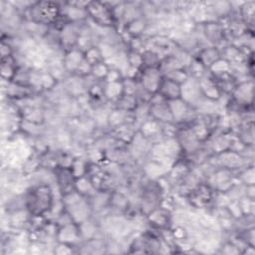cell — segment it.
<instances>
[{"instance_id":"6da1fadb","label":"cell","mask_w":255,"mask_h":255,"mask_svg":"<svg viewBox=\"0 0 255 255\" xmlns=\"http://www.w3.org/2000/svg\"><path fill=\"white\" fill-rule=\"evenodd\" d=\"M24 203L30 216H46L54 209L55 195L48 182H39L29 187L24 195Z\"/></svg>"},{"instance_id":"7a4b0ae2","label":"cell","mask_w":255,"mask_h":255,"mask_svg":"<svg viewBox=\"0 0 255 255\" xmlns=\"http://www.w3.org/2000/svg\"><path fill=\"white\" fill-rule=\"evenodd\" d=\"M25 12L31 23L49 28L61 18L62 6L54 1H36L32 2Z\"/></svg>"},{"instance_id":"3957f363","label":"cell","mask_w":255,"mask_h":255,"mask_svg":"<svg viewBox=\"0 0 255 255\" xmlns=\"http://www.w3.org/2000/svg\"><path fill=\"white\" fill-rule=\"evenodd\" d=\"M88 18L96 25L103 28H117V20L114 16L113 8L108 2L88 1L86 5Z\"/></svg>"},{"instance_id":"277c9868","label":"cell","mask_w":255,"mask_h":255,"mask_svg":"<svg viewBox=\"0 0 255 255\" xmlns=\"http://www.w3.org/2000/svg\"><path fill=\"white\" fill-rule=\"evenodd\" d=\"M216 191L206 181H199L185 194L186 200L190 206L196 209L208 207L215 197Z\"/></svg>"},{"instance_id":"5b68a950","label":"cell","mask_w":255,"mask_h":255,"mask_svg":"<svg viewBox=\"0 0 255 255\" xmlns=\"http://www.w3.org/2000/svg\"><path fill=\"white\" fill-rule=\"evenodd\" d=\"M55 177V182L58 186L60 194L66 196L74 191H76V176L71 168V166H57L53 170Z\"/></svg>"},{"instance_id":"8992f818","label":"cell","mask_w":255,"mask_h":255,"mask_svg":"<svg viewBox=\"0 0 255 255\" xmlns=\"http://www.w3.org/2000/svg\"><path fill=\"white\" fill-rule=\"evenodd\" d=\"M163 79V74L159 67L145 68L139 71L137 76V81L139 86L145 90L147 93L154 95L156 94L158 87Z\"/></svg>"},{"instance_id":"52a82bcc","label":"cell","mask_w":255,"mask_h":255,"mask_svg":"<svg viewBox=\"0 0 255 255\" xmlns=\"http://www.w3.org/2000/svg\"><path fill=\"white\" fill-rule=\"evenodd\" d=\"M203 34L205 39L211 44L219 49L222 42H227L224 24L219 21L210 20L203 23Z\"/></svg>"},{"instance_id":"ba28073f","label":"cell","mask_w":255,"mask_h":255,"mask_svg":"<svg viewBox=\"0 0 255 255\" xmlns=\"http://www.w3.org/2000/svg\"><path fill=\"white\" fill-rule=\"evenodd\" d=\"M148 224L157 230H165L170 229L171 225V213L169 209L162 206L161 204L154 209H152L149 213L145 215Z\"/></svg>"},{"instance_id":"9c48e42d","label":"cell","mask_w":255,"mask_h":255,"mask_svg":"<svg viewBox=\"0 0 255 255\" xmlns=\"http://www.w3.org/2000/svg\"><path fill=\"white\" fill-rule=\"evenodd\" d=\"M197 82H198L199 91L204 99L212 102H217L222 96V93L218 89L215 81L213 80V78L209 73L197 79Z\"/></svg>"},{"instance_id":"30bf717a","label":"cell","mask_w":255,"mask_h":255,"mask_svg":"<svg viewBox=\"0 0 255 255\" xmlns=\"http://www.w3.org/2000/svg\"><path fill=\"white\" fill-rule=\"evenodd\" d=\"M156 94L167 102L181 99V85L163 76Z\"/></svg>"},{"instance_id":"8fae6325","label":"cell","mask_w":255,"mask_h":255,"mask_svg":"<svg viewBox=\"0 0 255 255\" xmlns=\"http://www.w3.org/2000/svg\"><path fill=\"white\" fill-rule=\"evenodd\" d=\"M83 59H84V52L77 47L64 52L62 63L67 74L73 76L76 73Z\"/></svg>"},{"instance_id":"7c38bea8","label":"cell","mask_w":255,"mask_h":255,"mask_svg":"<svg viewBox=\"0 0 255 255\" xmlns=\"http://www.w3.org/2000/svg\"><path fill=\"white\" fill-rule=\"evenodd\" d=\"M221 57H222L221 51L214 46H208V47L201 48L197 52V55L194 56V58H196L207 69V71L210 68V66L214 62L219 60Z\"/></svg>"},{"instance_id":"4fadbf2b","label":"cell","mask_w":255,"mask_h":255,"mask_svg":"<svg viewBox=\"0 0 255 255\" xmlns=\"http://www.w3.org/2000/svg\"><path fill=\"white\" fill-rule=\"evenodd\" d=\"M122 81L113 82V83L103 82V93L106 101L112 102L113 104H115L123 96L124 92H123Z\"/></svg>"},{"instance_id":"5bb4252c","label":"cell","mask_w":255,"mask_h":255,"mask_svg":"<svg viewBox=\"0 0 255 255\" xmlns=\"http://www.w3.org/2000/svg\"><path fill=\"white\" fill-rule=\"evenodd\" d=\"M237 14L243 23L247 26V28L253 31V23H254V14H255V3L253 1L242 2L238 8Z\"/></svg>"},{"instance_id":"9a60e30c","label":"cell","mask_w":255,"mask_h":255,"mask_svg":"<svg viewBox=\"0 0 255 255\" xmlns=\"http://www.w3.org/2000/svg\"><path fill=\"white\" fill-rule=\"evenodd\" d=\"M76 191L82 196L89 199L97 193L98 189L95 187L89 176L85 174L76 179Z\"/></svg>"},{"instance_id":"2e32d148","label":"cell","mask_w":255,"mask_h":255,"mask_svg":"<svg viewBox=\"0 0 255 255\" xmlns=\"http://www.w3.org/2000/svg\"><path fill=\"white\" fill-rule=\"evenodd\" d=\"M18 64L14 56L1 59V77L3 80L11 82L18 68Z\"/></svg>"},{"instance_id":"e0dca14e","label":"cell","mask_w":255,"mask_h":255,"mask_svg":"<svg viewBox=\"0 0 255 255\" xmlns=\"http://www.w3.org/2000/svg\"><path fill=\"white\" fill-rule=\"evenodd\" d=\"M115 108L126 111V112H133L138 105L137 99L135 96L124 95L114 104Z\"/></svg>"},{"instance_id":"ac0fdd59","label":"cell","mask_w":255,"mask_h":255,"mask_svg":"<svg viewBox=\"0 0 255 255\" xmlns=\"http://www.w3.org/2000/svg\"><path fill=\"white\" fill-rule=\"evenodd\" d=\"M110 69L111 66L106 61H102L92 66L91 76L98 82H104Z\"/></svg>"},{"instance_id":"d6986e66","label":"cell","mask_w":255,"mask_h":255,"mask_svg":"<svg viewBox=\"0 0 255 255\" xmlns=\"http://www.w3.org/2000/svg\"><path fill=\"white\" fill-rule=\"evenodd\" d=\"M84 58L93 66L97 63H100L102 61H105L103 53L99 47V45H94L87 49L84 52Z\"/></svg>"}]
</instances>
